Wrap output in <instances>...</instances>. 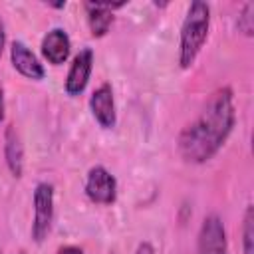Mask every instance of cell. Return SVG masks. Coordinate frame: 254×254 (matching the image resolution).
Wrapping results in <instances>:
<instances>
[{
    "instance_id": "1",
    "label": "cell",
    "mask_w": 254,
    "mask_h": 254,
    "mask_svg": "<svg viewBox=\"0 0 254 254\" xmlns=\"http://www.w3.org/2000/svg\"><path fill=\"white\" fill-rule=\"evenodd\" d=\"M236 123L234 93L230 87H218L200 113L179 133L177 149L183 161L190 165L208 163L226 143Z\"/></svg>"
},
{
    "instance_id": "2",
    "label": "cell",
    "mask_w": 254,
    "mask_h": 254,
    "mask_svg": "<svg viewBox=\"0 0 254 254\" xmlns=\"http://www.w3.org/2000/svg\"><path fill=\"white\" fill-rule=\"evenodd\" d=\"M208 30H210V6L200 0L190 2L179 36V65L183 69H189L196 62L208 38Z\"/></svg>"
},
{
    "instance_id": "3",
    "label": "cell",
    "mask_w": 254,
    "mask_h": 254,
    "mask_svg": "<svg viewBox=\"0 0 254 254\" xmlns=\"http://www.w3.org/2000/svg\"><path fill=\"white\" fill-rule=\"evenodd\" d=\"M54 222V185L38 183L34 189V220H32V238L42 244Z\"/></svg>"
},
{
    "instance_id": "4",
    "label": "cell",
    "mask_w": 254,
    "mask_h": 254,
    "mask_svg": "<svg viewBox=\"0 0 254 254\" xmlns=\"http://www.w3.org/2000/svg\"><path fill=\"white\" fill-rule=\"evenodd\" d=\"M83 190L85 196L95 204H113L117 198V181L105 167L95 165L87 171Z\"/></svg>"
},
{
    "instance_id": "5",
    "label": "cell",
    "mask_w": 254,
    "mask_h": 254,
    "mask_svg": "<svg viewBox=\"0 0 254 254\" xmlns=\"http://www.w3.org/2000/svg\"><path fill=\"white\" fill-rule=\"evenodd\" d=\"M196 254H228L226 230L218 214L204 216L196 236Z\"/></svg>"
},
{
    "instance_id": "6",
    "label": "cell",
    "mask_w": 254,
    "mask_h": 254,
    "mask_svg": "<svg viewBox=\"0 0 254 254\" xmlns=\"http://www.w3.org/2000/svg\"><path fill=\"white\" fill-rule=\"evenodd\" d=\"M91 69H93V52H91V48H83L73 58V62H71V65L67 69V75H65V93L71 95V97L83 93V89L87 87Z\"/></svg>"
},
{
    "instance_id": "7",
    "label": "cell",
    "mask_w": 254,
    "mask_h": 254,
    "mask_svg": "<svg viewBox=\"0 0 254 254\" xmlns=\"http://www.w3.org/2000/svg\"><path fill=\"white\" fill-rule=\"evenodd\" d=\"M89 109L93 119L103 129H113L117 123V109H115V97L109 83H101L89 97Z\"/></svg>"
},
{
    "instance_id": "8",
    "label": "cell",
    "mask_w": 254,
    "mask_h": 254,
    "mask_svg": "<svg viewBox=\"0 0 254 254\" xmlns=\"http://www.w3.org/2000/svg\"><path fill=\"white\" fill-rule=\"evenodd\" d=\"M10 60H12L14 69L20 75H24L28 79H34V81L44 79V75H46L44 65L40 64V60L34 56V52L24 42H20V40L12 42V46H10Z\"/></svg>"
},
{
    "instance_id": "9",
    "label": "cell",
    "mask_w": 254,
    "mask_h": 254,
    "mask_svg": "<svg viewBox=\"0 0 254 254\" xmlns=\"http://www.w3.org/2000/svg\"><path fill=\"white\" fill-rule=\"evenodd\" d=\"M42 56L48 60V64L52 65H62L65 64V60L69 58L71 52V40L67 36V32L64 28H52L40 44Z\"/></svg>"
},
{
    "instance_id": "10",
    "label": "cell",
    "mask_w": 254,
    "mask_h": 254,
    "mask_svg": "<svg viewBox=\"0 0 254 254\" xmlns=\"http://www.w3.org/2000/svg\"><path fill=\"white\" fill-rule=\"evenodd\" d=\"M125 2H115V4H105V2H85V14H87V26L93 38H103L111 24H113V10L123 8Z\"/></svg>"
},
{
    "instance_id": "11",
    "label": "cell",
    "mask_w": 254,
    "mask_h": 254,
    "mask_svg": "<svg viewBox=\"0 0 254 254\" xmlns=\"http://www.w3.org/2000/svg\"><path fill=\"white\" fill-rule=\"evenodd\" d=\"M4 159L12 177L20 179L24 175V145L14 125H8L4 131Z\"/></svg>"
},
{
    "instance_id": "12",
    "label": "cell",
    "mask_w": 254,
    "mask_h": 254,
    "mask_svg": "<svg viewBox=\"0 0 254 254\" xmlns=\"http://www.w3.org/2000/svg\"><path fill=\"white\" fill-rule=\"evenodd\" d=\"M242 254H254V206L248 204L242 220Z\"/></svg>"
},
{
    "instance_id": "13",
    "label": "cell",
    "mask_w": 254,
    "mask_h": 254,
    "mask_svg": "<svg viewBox=\"0 0 254 254\" xmlns=\"http://www.w3.org/2000/svg\"><path fill=\"white\" fill-rule=\"evenodd\" d=\"M236 26H238V32H242L244 36L252 38L254 36V4L252 2H246L238 14V20H236Z\"/></svg>"
},
{
    "instance_id": "14",
    "label": "cell",
    "mask_w": 254,
    "mask_h": 254,
    "mask_svg": "<svg viewBox=\"0 0 254 254\" xmlns=\"http://www.w3.org/2000/svg\"><path fill=\"white\" fill-rule=\"evenodd\" d=\"M56 254H83V250H81L79 246H71V244H67V246L58 248V252H56Z\"/></svg>"
},
{
    "instance_id": "15",
    "label": "cell",
    "mask_w": 254,
    "mask_h": 254,
    "mask_svg": "<svg viewBox=\"0 0 254 254\" xmlns=\"http://www.w3.org/2000/svg\"><path fill=\"white\" fill-rule=\"evenodd\" d=\"M135 254H155V248H153L151 242H141V244L137 246Z\"/></svg>"
},
{
    "instance_id": "16",
    "label": "cell",
    "mask_w": 254,
    "mask_h": 254,
    "mask_svg": "<svg viewBox=\"0 0 254 254\" xmlns=\"http://www.w3.org/2000/svg\"><path fill=\"white\" fill-rule=\"evenodd\" d=\"M4 44H6V32H4V24H2V20H0V56H2Z\"/></svg>"
},
{
    "instance_id": "17",
    "label": "cell",
    "mask_w": 254,
    "mask_h": 254,
    "mask_svg": "<svg viewBox=\"0 0 254 254\" xmlns=\"http://www.w3.org/2000/svg\"><path fill=\"white\" fill-rule=\"evenodd\" d=\"M4 119V93H2V87H0V121Z\"/></svg>"
},
{
    "instance_id": "18",
    "label": "cell",
    "mask_w": 254,
    "mask_h": 254,
    "mask_svg": "<svg viewBox=\"0 0 254 254\" xmlns=\"http://www.w3.org/2000/svg\"><path fill=\"white\" fill-rule=\"evenodd\" d=\"M20 254H26V252H20Z\"/></svg>"
},
{
    "instance_id": "19",
    "label": "cell",
    "mask_w": 254,
    "mask_h": 254,
    "mask_svg": "<svg viewBox=\"0 0 254 254\" xmlns=\"http://www.w3.org/2000/svg\"><path fill=\"white\" fill-rule=\"evenodd\" d=\"M0 254H2V252H0Z\"/></svg>"
}]
</instances>
